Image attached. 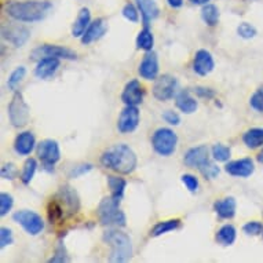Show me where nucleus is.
Instances as JSON below:
<instances>
[{"label": "nucleus", "mask_w": 263, "mask_h": 263, "mask_svg": "<svg viewBox=\"0 0 263 263\" xmlns=\"http://www.w3.org/2000/svg\"><path fill=\"white\" fill-rule=\"evenodd\" d=\"M100 161L105 168L120 175L133 174L138 165V157L135 152L125 143H116L105 149L104 153L101 155Z\"/></svg>", "instance_id": "nucleus-1"}, {"label": "nucleus", "mask_w": 263, "mask_h": 263, "mask_svg": "<svg viewBox=\"0 0 263 263\" xmlns=\"http://www.w3.org/2000/svg\"><path fill=\"white\" fill-rule=\"evenodd\" d=\"M51 9L52 5L47 0H13L6 5V14L14 21L32 24L43 21Z\"/></svg>", "instance_id": "nucleus-2"}, {"label": "nucleus", "mask_w": 263, "mask_h": 263, "mask_svg": "<svg viewBox=\"0 0 263 263\" xmlns=\"http://www.w3.org/2000/svg\"><path fill=\"white\" fill-rule=\"evenodd\" d=\"M104 241L110 247L109 262L123 263L133 256V242L128 234L116 229H109L108 232H105Z\"/></svg>", "instance_id": "nucleus-3"}, {"label": "nucleus", "mask_w": 263, "mask_h": 263, "mask_svg": "<svg viewBox=\"0 0 263 263\" xmlns=\"http://www.w3.org/2000/svg\"><path fill=\"white\" fill-rule=\"evenodd\" d=\"M121 200L109 196L101 200L98 205V219L104 226H115V228H124L127 223L125 214L120 210Z\"/></svg>", "instance_id": "nucleus-4"}, {"label": "nucleus", "mask_w": 263, "mask_h": 263, "mask_svg": "<svg viewBox=\"0 0 263 263\" xmlns=\"http://www.w3.org/2000/svg\"><path fill=\"white\" fill-rule=\"evenodd\" d=\"M178 135L177 133L167 127L157 128L152 135V147L159 156L170 157L177 152Z\"/></svg>", "instance_id": "nucleus-5"}, {"label": "nucleus", "mask_w": 263, "mask_h": 263, "mask_svg": "<svg viewBox=\"0 0 263 263\" xmlns=\"http://www.w3.org/2000/svg\"><path fill=\"white\" fill-rule=\"evenodd\" d=\"M7 112H9L10 123L15 128H22L29 123L30 109L24 100V95L20 91L14 92L13 98L10 101L9 108H7Z\"/></svg>", "instance_id": "nucleus-6"}, {"label": "nucleus", "mask_w": 263, "mask_h": 263, "mask_svg": "<svg viewBox=\"0 0 263 263\" xmlns=\"http://www.w3.org/2000/svg\"><path fill=\"white\" fill-rule=\"evenodd\" d=\"M13 220L20 226H22V229L30 236H37L43 232L44 229L43 218L39 214L29 211V210L15 211L13 215Z\"/></svg>", "instance_id": "nucleus-7"}, {"label": "nucleus", "mask_w": 263, "mask_h": 263, "mask_svg": "<svg viewBox=\"0 0 263 263\" xmlns=\"http://www.w3.org/2000/svg\"><path fill=\"white\" fill-rule=\"evenodd\" d=\"M178 91V79L173 74H161L155 80L152 92L157 101H170L177 95Z\"/></svg>", "instance_id": "nucleus-8"}, {"label": "nucleus", "mask_w": 263, "mask_h": 263, "mask_svg": "<svg viewBox=\"0 0 263 263\" xmlns=\"http://www.w3.org/2000/svg\"><path fill=\"white\" fill-rule=\"evenodd\" d=\"M58 58V60H69L73 61L78 58V54L64 46H58V44H43L36 47L33 51L30 52V58L32 60H42V58Z\"/></svg>", "instance_id": "nucleus-9"}, {"label": "nucleus", "mask_w": 263, "mask_h": 263, "mask_svg": "<svg viewBox=\"0 0 263 263\" xmlns=\"http://www.w3.org/2000/svg\"><path fill=\"white\" fill-rule=\"evenodd\" d=\"M36 153H37V157L43 164V167L46 170L54 168L61 159V149L60 145L54 139H44L42 142L36 146Z\"/></svg>", "instance_id": "nucleus-10"}, {"label": "nucleus", "mask_w": 263, "mask_h": 263, "mask_svg": "<svg viewBox=\"0 0 263 263\" xmlns=\"http://www.w3.org/2000/svg\"><path fill=\"white\" fill-rule=\"evenodd\" d=\"M139 119H141V113H139L138 106H128V105H125V108L121 110L119 120H117L119 133L120 134L134 133L135 129L138 128Z\"/></svg>", "instance_id": "nucleus-11"}, {"label": "nucleus", "mask_w": 263, "mask_h": 263, "mask_svg": "<svg viewBox=\"0 0 263 263\" xmlns=\"http://www.w3.org/2000/svg\"><path fill=\"white\" fill-rule=\"evenodd\" d=\"M2 37L14 47H22L29 40L30 32L22 25H6L2 28Z\"/></svg>", "instance_id": "nucleus-12"}, {"label": "nucleus", "mask_w": 263, "mask_h": 263, "mask_svg": "<svg viewBox=\"0 0 263 263\" xmlns=\"http://www.w3.org/2000/svg\"><path fill=\"white\" fill-rule=\"evenodd\" d=\"M143 95H145L143 86L139 80L134 79V80H129L123 88L121 101H123V104L128 105V106H138L143 102Z\"/></svg>", "instance_id": "nucleus-13"}, {"label": "nucleus", "mask_w": 263, "mask_h": 263, "mask_svg": "<svg viewBox=\"0 0 263 263\" xmlns=\"http://www.w3.org/2000/svg\"><path fill=\"white\" fill-rule=\"evenodd\" d=\"M159 58L155 51H146L139 64L138 73L145 80H156L159 78Z\"/></svg>", "instance_id": "nucleus-14"}, {"label": "nucleus", "mask_w": 263, "mask_h": 263, "mask_svg": "<svg viewBox=\"0 0 263 263\" xmlns=\"http://www.w3.org/2000/svg\"><path fill=\"white\" fill-rule=\"evenodd\" d=\"M193 72L199 76H208L215 68V61L214 57L208 50H199L196 51L193 58Z\"/></svg>", "instance_id": "nucleus-15"}, {"label": "nucleus", "mask_w": 263, "mask_h": 263, "mask_svg": "<svg viewBox=\"0 0 263 263\" xmlns=\"http://www.w3.org/2000/svg\"><path fill=\"white\" fill-rule=\"evenodd\" d=\"M224 171L236 178H248L251 177L255 171V164L254 160L250 157L246 159H238L233 160V161H229L224 165Z\"/></svg>", "instance_id": "nucleus-16"}, {"label": "nucleus", "mask_w": 263, "mask_h": 263, "mask_svg": "<svg viewBox=\"0 0 263 263\" xmlns=\"http://www.w3.org/2000/svg\"><path fill=\"white\" fill-rule=\"evenodd\" d=\"M208 160H210V151L205 145L190 147L183 156V163H185L186 167H190V168L199 170L200 167H203L204 164L207 163Z\"/></svg>", "instance_id": "nucleus-17"}, {"label": "nucleus", "mask_w": 263, "mask_h": 263, "mask_svg": "<svg viewBox=\"0 0 263 263\" xmlns=\"http://www.w3.org/2000/svg\"><path fill=\"white\" fill-rule=\"evenodd\" d=\"M58 199L64 205L65 211L68 212L69 215H73L80 210V200H79L78 193L69 185L61 186L60 192H58Z\"/></svg>", "instance_id": "nucleus-18"}, {"label": "nucleus", "mask_w": 263, "mask_h": 263, "mask_svg": "<svg viewBox=\"0 0 263 263\" xmlns=\"http://www.w3.org/2000/svg\"><path fill=\"white\" fill-rule=\"evenodd\" d=\"M106 30H108V24H106V21H105L104 18H97L94 21H91L87 30L84 32V35L80 37L82 43L86 44V46L87 44L94 43V42L100 40L106 33Z\"/></svg>", "instance_id": "nucleus-19"}, {"label": "nucleus", "mask_w": 263, "mask_h": 263, "mask_svg": "<svg viewBox=\"0 0 263 263\" xmlns=\"http://www.w3.org/2000/svg\"><path fill=\"white\" fill-rule=\"evenodd\" d=\"M60 66L61 60H58V58H51V57L42 58V60L37 61V65H36L35 76L37 79H42V80H48L57 73Z\"/></svg>", "instance_id": "nucleus-20"}, {"label": "nucleus", "mask_w": 263, "mask_h": 263, "mask_svg": "<svg viewBox=\"0 0 263 263\" xmlns=\"http://www.w3.org/2000/svg\"><path fill=\"white\" fill-rule=\"evenodd\" d=\"M36 138L33 133L30 131H24L17 135V138L14 141V151L20 156H29L32 152L35 151Z\"/></svg>", "instance_id": "nucleus-21"}, {"label": "nucleus", "mask_w": 263, "mask_h": 263, "mask_svg": "<svg viewBox=\"0 0 263 263\" xmlns=\"http://www.w3.org/2000/svg\"><path fill=\"white\" fill-rule=\"evenodd\" d=\"M135 5L141 13L143 26H149L153 20L159 17L160 9L156 0H135Z\"/></svg>", "instance_id": "nucleus-22"}, {"label": "nucleus", "mask_w": 263, "mask_h": 263, "mask_svg": "<svg viewBox=\"0 0 263 263\" xmlns=\"http://www.w3.org/2000/svg\"><path fill=\"white\" fill-rule=\"evenodd\" d=\"M236 210H237V201L232 196L216 200L214 203V211L220 219H232L236 215Z\"/></svg>", "instance_id": "nucleus-23"}, {"label": "nucleus", "mask_w": 263, "mask_h": 263, "mask_svg": "<svg viewBox=\"0 0 263 263\" xmlns=\"http://www.w3.org/2000/svg\"><path fill=\"white\" fill-rule=\"evenodd\" d=\"M175 105L177 108L185 115H192L197 110L199 104L193 95L190 94L189 90H181L175 95Z\"/></svg>", "instance_id": "nucleus-24"}, {"label": "nucleus", "mask_w": 263, "mask_h": 263, "mask_svg": "<svg viewBox=\"0 0 263 263\" xmlns=\"http://www.w3.org/2000/svg\"><path fill=\"white\" fill-rule=\"evenodd\" d=\"M90 24H91L90 9L83 7V9H80V11H79L78 14V18H76V21H74L73 25H72V36H73V37H82Z\"/></svg>", "instance_id": "nucleus-25"}, {"label": "nucleus", "mask_w": 263, "mask_h": 263, "mask_svg": "<svg viewBox=\"0 0 263 263\" xmlns=\"http://www.w3.org/2000/svg\"><path fill=\"white\" fill-rule=\"evenodd\" d=\"M236 238H237V230L233 224H223L215 234L216 242L222 247L233 246Z\"/></svg>", "instance_id": "nucleus-26"}, {"label": "nucleus", "mask_w": 263, "mask_h": 263, "mask_svg": "<svg viewBox=\"0 0 263 263\" xmlns=\"http://www.w3.org/2000/svg\"><path fill=\"white\" fill-rule=\"evenodd\" d=\"M182 228L181 219H167L161 220L159 223H156L151 230V237H160L163 234H167L170 232H175L178 229Z\"/></svg>", "instance_id": "nucleus-27"}, {"label": "nucleus", "mask_w": 263, "mask_h": 263, "mask_svg": "<svg viewBox=\"0 0 263 263\" xmlns=\"http://www.w3.org/2000/svg\"><path fill=\"white\" fill-rule=\"evenodd\" d=\"M242 142L250 149H258L263 146V128L254 127V128L247 129L242 135Z\"/></svg>", "instance_id": "nucleus-28"}, {"label": "nucleus", "mask_w": 263, "mask_h": 263, "mask_svg": "<svg viewBox=\"0 0 263 263\" xmlns=\"http://www.w3.org/2000/svg\"><path fill=\"white\" fill-rule=\"evenodd\" d=\"M108 186L109 189H110V196L119 200H123L125 187H127V181H125L124 178L116 177V175H109Z\"/></svg>", "instance_id": "nucleus-29"}, {"label": "nucleus", "mask_w": 263, "mask_h": 263, "mask_svg": "<svg viewBox=\"0 0 263 263\" xmlns=\"http://www.w3.org/2000/svg\"><path fill=\"white\" fill-rule=\"evenodd\" d=\"M137 48L143 50V51H152L153 50V44H155V37L149 26H143L142 30H139L138 36H137Z\"/></svg>", "instance_id": "nucleus-30"}, {"label": "nucleus", "mask_w": 263, "mask_h": 263, "mask_svg": "<svg viewBox=\"0 0 263 263\" xmlns=\"http://www.w3.org/2000/svg\"><path fill=\"white\" fill-rule=\"evenodd\" d=\"M219 9L215 5L207 3V5L203 6V9H201V20H203L205 25L216 26L218 22H219Z\"/></svg>", "instance_id": "nucleus-31"}, {"label": "nucleus", "mask_w": 263, "mask_h": 263, "mask_svg": "<svg viewBox=\"0 0 263 263\" xmlns=\"http://www.w3.org/2000/svg\"><path fill=\"white\" fill-rule=\"evenodd\" d=\"M65 215V208L60 199H51L47 205V216L51 223H58Z\"/></svg>", "instance_id": "nucleus-32"}, {"label": "nucleus", "mask_w": 263, "mask_h": 263, "mask_svg": "<svg viewBox=\"0 0 263 263\" xmlns=\"http://www.w3.org/2000/svg\"><path fill=\"white\" fill-rule=\"evenodd\" d=\"M36 170H37V161H36L33 157H29L26 159V161L24 163V167H22L21 173V182L24 185H29L33 177H35Z\"/></svg>", "instance_id": "nucleus-33"}, {"label": "nucleus", "mask_w": 263, "mask_h": 263, "mask_svg": "<svg viewBox=\"0 0 263 263\" xmlns=\"http://www.w3.org/2000/svg\"><path fill=\"white\" fill-rule=\"evenodd\" d=\"M212 159L215 161H219V163H224L230 159V149H229L226 145H222V143H216L214 145L211 149Z\"/></svg>", "instance_id": "nucleus-34"}, {"label": "nucleus", "mask_w": 263, "mask_h": 263, "mask_svg": "<svg viewBox=\"0 0 263 263\" xmlns=\"http://www.w3.org/2000/svg\"><path fill=\"white\" fill-rule=\"evenodd\" d=\"M26 69L25 66H18L11 72V74L9 76V80H7V87L10 90H17L18 84L22 82V79L25 78Z\"/></svg>", "instance_id": "nucleus-35"}, {"label": "nucleus", "mask_w": 263, "mask_h": 263, "mask_svg": "<svg viewBox=\"0 0 263 263\" xmlns=\"http://www.w3.org/2000/svg\"><path fill=\"white\" fill-rule=\"evenodd\" d=\"M121 14H123V17L127 20V21L133 22V24H138L139 22V10L137 7V5L134 3H125L123 10H121Z\"/></svg>", "instance_id": "nucleus-36"}, {"label": "nucleus", "mask_w": 263, "mask_h": 263, "mask_svg": "<svg viewBox=\"0 0 263 263\" xmlns=\"http://www.w3.org/2000/svg\"><path fill=\"white\" fill-rule=\"evenodd\" d=\"M199 171L205 179H215V178H218V175L220 173L219 167L214 161H211V160H208L203 167H200Z\"/></svg>", "instance_id": "nucleus-37"}, {"label": "nucleus", "mask_w": 263, "mask_h": 263, "mask_svg": "<svg viewBox=\"0 0 263 263\" xmlns=\"http://www.w3.org/2000/svg\"><path fill=\"white\" fill-rule=\"evenodd\" d=\"M237 35L241 37V39L250 40L254 39L255 36L258 35V30L254 25H251L248 22H241L240 25L237 26Z\"/></svg>", "instance_id": "nucleus-38"}, {"label": "nucleus", "mask_w": 263, "mask_h": 263, "mask_svg": "<svg viewBox=\"0 0 263 263\" xmlns=\"http://www.w3.org/2000/svg\"><path fill=\"white\" fill-rule=\"evenodd\" d=\"M14 205V197L10 193H3L0 194V215L6 216L11 210H13Z\"/></svg>", "instance_id": "nucleus-39"}, {"label": "nucleus", "mask_w": 263, "mask_h": 263, "mask_svg": "<svg viewBox=\"0 0 263 263\" xmlns=\"http://www.w3.org/2000/svg\"><path fill=\"white\" fill-rule=\"evenodd\" d=\"M250 106L255 112L263 113V88H258L250 98Z\"/></svg>", "instance_id": "nucleus-40"}, {"label": "nucleus", "mask_w": 263, "mask_h": 263, "mask_svg": "<svg viewBox=\"0 0 263 263\" xmlns=\"http://www.w3.org/2000/svg\"><path fill=\"white\" fill-rule=\"evenodd\" d=\"M242 232L248 236H259L263 233V224L259 220H250L242 226Z\"/></svg>", "instance_id": "nucleus-41"}, {"label": "nucleus", "mask_w": 263, "mask_h": 263, "mask_svg": "<svg viewBox=\"0 0 263 263\" xmlns=\"http://www.w3.org/2000/svg\"><path fill=\"white\" fill-rule=\"evenodd\" d=\"M181 181L190 193H196L197 189H199V179L194 177V175H192V174H183L181 177Z\"/></svg>", "instance_id": "nucleus-42"}, {"label": "nucleus", "mask_w": 263, "mask_h": 263, "mask_svg": "<svg viewBox=\"0 0 263 263\" xmlns=\"http://www.w3.org/2000/svg\"><path fill=\"white\" fill-rule=\"evenodd\" d=\"M14 242V236L13 230L10 228H3L0 229V247L6 248L7 246H11Z\"/></svg>", "instance_id": "nucleus-43"}, {"label": "nucleus", "mask_w": 263, "mask_h": 263, "mask_svg": "<svg viewBox=\"0 0 263 263\" xmlns=\"http://www.w3.org/2000/svg\"><path fill=\"white\" fill-rule=\"evenodd\" d=\"M92 167H94V165L90 163L79 164V165H76V167H73V168H72V171L69 173V178L74 179V178L82 177V175H84V174L90 173L91 170H92Z\"/></svg>", "instance_id": "nucleus-44"}, {"label": "nucleus", "mask_w": 263, "mask_h": 263, "mask_svg": "<svg viewBox=\"0 0 263 263\" xmlns=\"http://www.w3.org/2000/svg\"><path fill=\"white\" fill-rule=\"evenodd\" d=\"M18 170L15 167V164L7 163L2 167V178L3 179H9V181H13L14 178L17 177Z\"/></svg>", "instance_id": "nucleus-45"}, {"label": "nucleus", "mask_w": 263, "mask_h": 263, "mask_svg": "<svg viewBox=\"0 0 263 263\" xmlns=\"http://www.w3.org/2000/svg\"><path fill=\"white\" fill-rule=\"evenodd\" d=\"M194 94L197 95L199 98H203V100H212V98H215L216 92L212 88L199 86L194 88Z\"/></svg>", "instance_id": "nucleus-46"}, {"label": "nucleus", "mask_w": 263, "mask_h": 263, "mask_svg": "<svg viewBox=\"0 0 263 263\" xmlns=\"http://www.w3.org/2000/svg\"><path fill=\"white\" fill-rule=\"evenodd\" d=\"M163 120L165 123H168L170 125H179V123H181V116L177 112H174V110H165L163 113Z\"/></svg>", "instance_id": "nucleus-47"}, {"label": "nucleus", "mask_w": 263, "mask_h": 263, "mask_svg": "<svg viewBox=\"0 0 263 263\" xmlns=\"http://www.w3.org/2000/svg\"><path fill=\"white\" fill-rule=\"evenodd\" d=\"M69 258H68V255H66V251L62 246H60L57 248L55 251V256H52L48 262H68Z\"/></svg>", "instance_id": "nucleus-48"}, {"label": "nucleus", "mask_w": 263, "mask_h": 263, "mask_svg": "<svg viewBox=\"0 0 263 263\" xmlns=\"http://www.w3.org/2000/svg\"><path fill=\"white\" fill-rule=\"evenodd\" d=\"M167 3L173 9H181L182 6H183V0H167Z\"/></svg>", "instance_id": "nucleus-49"}, {"label": "nucleus", "mask_w": 263, "mask_h": 263, "mask_svg": "<svg viewBox=\"0 0 263 263\" xmlns=\"http://www.w3.org/2000/svg\"><path fill=\"white\" fill-rule=\"evenodd\" d=\"M192 5H196V6H204L207 5V3H210L211 0H189Z\"/></svg>", "instance_id": "nucleus-50"}, {"label": "nucleus", "mask_w": 263, "mask_h": 263, "mask_svg": "<svg viewBox=\"0 0 263 263\" xmlns=\"http://www.w3.org/2000/svg\"><path fill=\"white\" fill-rule=\"evenodd\" d=\"M256 159H258L259 163L263 164V147H262V151L259 152V155H258V157H256Z\"/></svg>", "instance_id": "nucleus-51"}, {"label": "nucleus", "mask_w": 263, "mask_h": 263, "mask_svg": "<svg viewBox=\"0 0 263 263\" xmlns=\"http://www.w3.org/2000/svg\"><path fill=\"white\" fill-rule=\"evenodd\" d=\"M262 234H263V233H262Z\"/></svg>", "instance_id": "nucleus-52"}]
</instances>
